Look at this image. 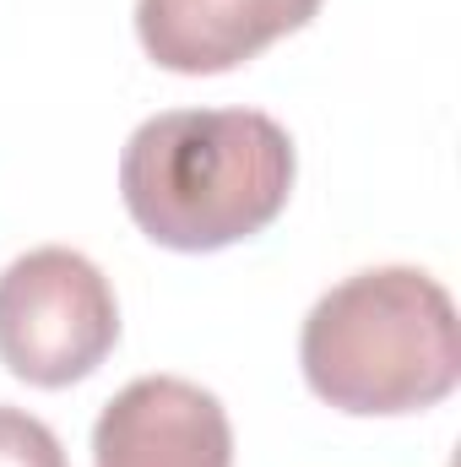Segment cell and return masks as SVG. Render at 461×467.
<instances>
[{
	"instance_id": "cell-1",
	"label": "cell",
	"mask_w": 461,
	"mask_h": 467,
	"mask_svg": "<svg viewBox=\"0 0 461 467\" xmlns=\"http://www.w3.org/2000/svg\"><path fill=\"white\" fill-rule=\"evenodd\" d=\"M293 136L261 109H163L119 152V202L163 250L207 255L271 229L293 196Z\"/></svg>"
},
{
	"instance_id": "cell-5",
	"label": "cell",
	"mask_w": 461,
	"mask_h": 467,
	"mask_svg": "<svg viewBox=\"0 0 461 467\" xmlns=\"http://www.w3.org/2000/svg\"><path fill=\"white\" fill-rule=\"evenodd\" d=\"M321 0H136V38L174 77H223L310 27Z\"/></svg>"
},
{
	"instance_id": "cell-4",
	"label": "cell",
	"mask_w": 461,
	"mask_h": 467,
	"mask_svg": "<svg viewBox=\"0 0 461 467\" xmlns=\"http://www.w3.org/2000/svg\"><path fill=\"white\" fill-rule=\"evenodd\" d=\"M93 467H233L229 408L185 375H141L104 402Z\"/></svg>"
},
{
	"instance_id": "cell-6",
	"label": "cell",
	"mask_w": 461,
	"mask_h": 467,
	"mask_svg": "<svg viewBox=\"0 0 461 467\" xmlns=\"http://www.w3.org/2000/svg\"><path fill=\"white\" fill-rule=\"evenodd\" d=\"M0 467H66V446L44 419L0 402Z\"/></svg>"
},
{
	"instance_id": "cell-2",
	"label": "cell",
	"mask_w": 461,
	"mask_h": 467,
	"mask_svg": "<svg viewBox=\"0 0 461 467\" xmlns=\"http://www.w3.org/2000/svg\"><path fill=\"white\" fill-rule=\"evenodd\" d=\"M299 369L326 408L353 419L424 413L461 380L456 305L418 266L353 272L304 316Z\"/></svg>"
},
{
	"instance_id": "cell-3",
	"label": "cell",
	"mask_w": 461,
	"mask_h": 467,
	"mask_svg": "<svg viewBox=\"0 0 461 467\" xmlns=\"http://www.w3.org/2000/svg\"><path fill=\"white\" fill-rule=\"evenodd\" d=\"M119 343V299L109 277L71 244H38L0 272V364L60 391L87 380Z\"/></svg>"
}]
</instances>
